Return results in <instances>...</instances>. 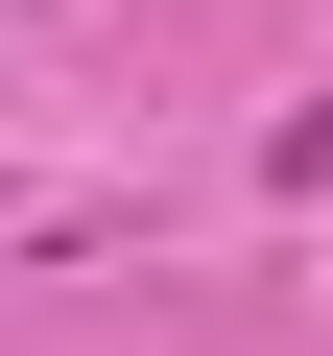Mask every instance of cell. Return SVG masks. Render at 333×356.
Returning <instances> with one entry per match:
<instances>
[{
    "instance_id": "1",
    "label": "cell",
    "mask_w": 333,
    "mask_h": 356,
    "mask_svg": "<svg viewBox=\"0 0 333 356\" xmlns=\"http://www.w3.org/2000/svg\"><path fill=\"white\" fill-rule=\"evenodd\" d=\"M286 166H309V191H333V119H286Z\"/></svg>"
}]
</instances>
